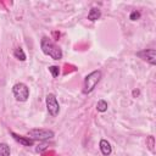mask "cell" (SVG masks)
I'll return each instance as SVG.
<instances>
[{
	"instance_id": "1",
	"label": "cell",
	"mask_w": 156,
	"mask_h": 156,
	"mask_svg": "<svg viewBox=\"0 0 156 156\" xmlns=\"http://www.w3.org/2000/svg\"><path fill=\"white\" fill-rule=\"evenodd\" d=\"M40 48L41 51L50 56L52 60H61L62 58V50L48 37H43L40 40Z\"/></svg>"
},
{
	"instance_id": "2",
	"label": "cell",
	"mask_w": 156,
	"mask_h": 156,
	"mask_svg": "<svg viewBox=\"0 0 156 156\" xmlns=\"http://www.w3.org/2000/svg\"><path fill=\"white\" fill-rule=\"evenodd\" d=\"M101 77H102V73L99 69L93 71L91 73H89L88 76H85V78H84V85H83V94L91 93L96 88V85L100 82Z\"/></svg>"
},
{
	"instance_id": "3",
	"label": "cell",
	"mask_w": 156,
	"mask_h": 156,
	"mask_svg": "<svg viewBox=\"0 0 156 156\" xmlns=\"http://www.w3.org/2000/svg\"><path fill=\"white\" fill-rule=\"evenodd\" d=\"M27 135L33 139V140H39V141H43V140H48V139H52L54 138V132L52 130H49V129H41V128H35V129H30L28 130Z\"/></svg>"
},
{
	"instance_id": "4",
	"label": "cell",
	"mask_w": 156,
	"mask_h": 156,
	"mask_svg": "<svg viewBox=\"0 0 156 156\" xmlns=\"http://www.w3.org/2000/svg\"><path fill=\"white\" fill-rule=\"evenodd\" d=\"M12 93L15 99L21 102L27 101V99L29 98V88L24 83H16L12 87Z\"/></svg>"
},
{
	"instance_id": "5",
	"label": "cell",
	"mask_w": 156,
	"mask_h": 156,
	"mask_svg": "<svg viewBox=\"0 0 156 156\" xmlns=\"http://www.w3.org/2000/svg\"><path fill=\"white\" fill-rule=\"evenodd\" d=\"M46 108H48V112L50 116L52 117H56L60 112V105H58V101L55 96V94L50 93L46 95Z\"/></svg>"
},
{
	"instance_id": "6",
	"label": "cell",
	"mask_w": 156,
	"mask_h": 156,
	"mask_svg": "<svg viewBox=\"0 0 156 156\" xmlns=\"http://www.w3.org/2000/svg\"><path fill=\"white\" fill-rule=\"evenodd\" d=\"M136 56L140 57L141 60L149 62L150 65H156V50L155 49H146L143 51L136 52Z\"/></svg>"
},
{
	"instance_id": "7",
	"label": "cell",
	"mask_w": 156,
	"mask_h": 156,
	"mask_svg": "<svg viewBox=\"0 0 156 156\" xmlns=\"http://www.w3.org/2000/svg\"><path fill=\"white\" fill-rule=\"evenodd\" d=\"M10 134L12 135V138H13L16 141H18L20 144H22L23 146H32L33 143H34V140L30 139L29 136H22V135H18V134L13 133V132H11Z\"/></svg>"
},
{
	"instance_id": "8",
	"label": "cell",
	"mask_w": 156,
	"mask_h": 156,
	"mask_svg": "<svg viewBox=\"0 0 156 156\" xmlns=\"http://www.w3.org/2000/svg\"><path fill=\"white\" fill-rule=\"evenodd\" d=\"M99 147H100V151L104 156H110L111 152H112V147H111V144L106 140V139H101L100 140V144H99Z\"/></svg>"
},
{
	"instance_id": "9",
	"label": "cell",
	"mask_w": 156,
	"mask_h": 156,
	"mask_svg": "<svg viewBox=\"0 0 156 156\" xmlns=\"http://www.w3.org/2000/svg\"><path fill=\"white\" fill-rule=\"evenodd\" d=\"M100 16H101L100 10L98 7H91L90 11H89V13H88V20L94 22V21H98L100 18Z\"/></svg>"
},
{
	"instance_id": "10",
	"label": "cell",
	"mask_w": 156,
	"mask_h": 156,
	"mask_svg": "<svg viewBox=\"0 0 156 156\" xmlns=\"http://www.w3.org/2000/svg\"><path fill=\"white\" fill-rule=\"evenodd\" d=\"M10 154H11L10 146L6 143H1L0 144V156H10Z\"/></svg>"
},
{
	"instance_id": "11",
	"label": "cell",
	"mask_w": 156,
	"mask_h": 156,
	"mask_svg": "<svg viewBox=\"0 0 156 156\" xmlns=\"http://www.w3.org/2000/svg\"><path fill=\"white\" fill-rule=\"evenodd\" d=\"M13 56H15L17 60H20V61H24V60H26V54H24L23 49H21V48L15 49V51H13Z\"/></svg>"
},
{
	"instance_id": "12",
	"label": "cell",
	"mask_w": 156,
	"mask_h": 156,
	"mask_svg": "<svg viewBox=\"0 0 156 156\" xmlns=\"http://www.w3.org/2000/svg\"><path fill=\"white\" fill-rule=\"evenodd\" d=\"M146 146L151 152H155V138L152 135H149L146 138Z\"/></svg>"
},
{
	"instance_id": "13",
	"label": "cell",
	"mask_w": 156,
	"mask_h": 156,
	"mask_svg": "<svg viewBox=\"0 0 156 156\" xmlns=\"http://www.w3.org/2000/svg\"><path fill=\"white\" fill-rule=\"evenodd\" d=\"M96 110L99 112H105L107 110V102L105 100H99L96 104Z\"/></svg>"
},
{
	"instance_id": "14",
	"label": "cell",
	"mask_w": 156,
	"mask_h": 156,
	"mask_svg": "<svg viewBox=\"0 0 156 156\" xmlns=\"http://www.w3.org/2000/svg\"><path fill=\"white\" fill-rule=\"evenodd\" d=\"M49 71L52 74L54 78H57L60 74V67L58 66H49Z\"/></svg>"
},
{
	"instance_id": "15",
	"label": "cell",
	"mask_w": 156,
	"mask_h": 156,
	"mask_svg": "<svg viewBox=\"0 0 156 156\" xmlns=\"http://www.w3.org/2000/svg\"><path fill=\"white\" fill-rule=\"evenodd\" d=\"M129 18H130L132 21H136V20H139V18H140V12H139V11H133V12L130 13Z\"/></svg>"
},
{
	"instance_id": "16",
	"label": "cell",
	"mask_w": 156,
	"mask_h": 156,
	"mask_svg": "<svg viewBox=\"0 0 156 156\" xmlns=\"http://www.w3.org/2000/svg\"><path fill=\"white\" fill-rule=\"evenodd\" d=\"M46 149V145L45 144H43V145H39L38 147H37V151H39V152H41L43 150H45Z\"/></svg>"
},
{
	"instance_id": "17",
	"label": "cell",
	"mask_w": 156,
	"mask_h": 156,
	"mask_svg": "<svg viewBox=\"0 0 156 156\" xmlns=\"http://www.w3.org/2000/svg\"><path fill=\"white\" fill-rule=\"evenodd\" d=\"M133 95H134V96H135V95H139V91H138V90H134V91H133Z\"/></svg>"
}]
</instances>
